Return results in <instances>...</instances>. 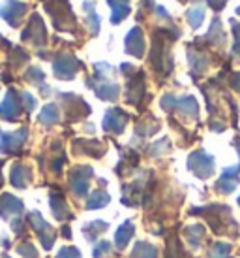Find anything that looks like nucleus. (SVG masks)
Listing matches in <instances>:
<instances>
[{"instance_id":"cd10ccee","label":"nucleus","mask_w":240,"mask_h":258,"mask_svg":"<svg viewBox=\"0 0 240 258\" xmlns=\"http://www.w3.org/2000/svg\"><path fill=\"white\" fill-rule=\"evenodd\" d=\"M111 249H113V245L109 243V241H99V243L94 247V258H101L103 254L111 252Z\"/></svg>"},{"instance_id":"4468645a","label":"nucleus","mask_w":240,"mask_h":258,"mask_svg":"<svg viewBox=\"0 0 240 258\" xmlns=\"http://www.w3.org/2000/svg\"><path fill=\"white\" fill-rule=\"evenodd\" d=\"M126 98H128V102H132V104H137V102L143 98V74H137V76L130 81Z\"/></svg>"},{"instance_id":"dca6fc26","label":"nucleus","mask_w":240,"mask_h":258,"mask_svg":"<svg viewBox=\"0 0 240 258\" xmlns=\"http://www.w3.org/2000/svg\"><path fill=\"white\" fill-rule=\"evenodd\" d=\"M134 232H135L134 224H132V222H124V224L114 232V245H116L118 249H124L128 245V241L132 239V236H134Z\"/></svg>"},{"instance_id":"aec40b11","label":"nucleus","mask_w":240,"mask_h":258,"mask_svg":"<svg viewBox=\"0 0 240 258\" xmlns=\"http://www.w3.org/2000/svg\"><path fill=\"white\" fill-rule=\"evenodd\" d=\"M96 94H98L101 100H114L118 96V85L116 83H99L96 89Z\"/></svg>"},{"instance_id":"f3484780","label":"nucleus","mask_w":240,"mask_h":258,"mask_svg":"<svg viewBox=\"0 0 240 258\" xmlns=\"http://www.w3.org/2000/svg\"><path fill=\"white\" fill-rule=\"evenodd\" d=\"M51 209H53V213L57 219H66V217H70V209H68V204L64 202V198L60 194H51Z\"/></svg>"},{"instance_id":"9d476101","label":"nucleus","mask_w":240,"mask_h":258,"mask_svg":"<svg viewBox=\"0 0 240 258\" xmlns=\"http://www.w3.org/2000/svg\"><path fill=\"white\" fill-rule=\"evenodd\" d=\"M126 51L137 58L143 57V53H145V38H143V30L139 27H134V29L128 32Z\"/></svg>"},{"instance_id":"72a5a7b5","label":"nucleus","mask_w":240,"mask_h":258,"mask_svg":"<svg viewBox=\"0 0 240 258\" xmlns=\"http://www.w3.org/2000/svg\"><path fill=\"white\" fill-rule=\"evenodd\" d=\"M236 14H238V15H240V8H236Z\"/></svg>"},{"instance_id":"39448f33","label":"nucleus","mask_w":240,"mask_h":258,"mask_svg":"<svg viewBox=\"0 0 240 258\" xmlns=\"http://www.w3.org/2000/svg\"><path fill=\"white\" fill-rule=\"evenodd\" d=\"M27 128H19L17 132H10V134H2L0 140V151L2 153H19L27 140Z\"/></svg>"},{"instance_id":"f03ea898","label":"nucleus","mask_w":240,"mask_h":258,"mask_svg":"<svg viewBox=\"0 0 240 258\" xmlns=\"http://www.w3.org/2000/svg\"><path fill=\"white\" fill-rule=\"evenodd\" d=\"M79 68H81V62L73 55H58L53 60V72L58 79H71Z\"/></svg>"},{"instance_id":"2eb2a0df","label":"nucleus","mask_w":240,"mask_h":258,"mask_svg":"<svg viewBox=\"0 0 240 258\" xmlns=\"http://www.w3.org/2000/svg\"><path fill=\"white\" fill-rule=\"evenodd\" d=\"M107 2H109V6L113 8V12H111V21H113L114 25H118L124 17L130 15L128 2H124V0H107Z\"/></svg>"},{"instance_id":"6e6552de","label":"nucleus","mask_w":240,"mask_h":258,"mask_svg":"<svg viewBox=\"0 0 240 258\" xmlns=\"http://www.w3.org/2000/svg\"><path fill=\"white\" fill-rule=\"evenodd\" d=\"M23 40H32L34 43H45V29H43L42 17L38 14H34L30 17V23L27 25L25 32L21 34Z\"/></svg>"},{"instance_id":"423d86ee","label":"nucleus","mask_w":240,"mask_h":258,"mask_svg":"<svg viewBox=\"0 0 240 258\" xmlns=\"http://www.w3.org/2000/svg\"><path fill=\"white\" fill-rule=\"evenodd\" d=\"M128 122V113L122 111L120 108L109 109L105 113V119H103V130L107 132H114V134H120Z\"/></svg>"},{"instance_id":"393cba45","label":"nucleus","mask_w":240,"mask_h":258,"mask_svg":"<svg viewBox=\"0 0 240 258\" xmlns=\"http://www.w3.org/2000/svg\"><path fill=\"white\" fill-rule=\"evenodd\" d=\"M186 19H188V23L191 25V29H199L203 19H205V10H203V8L188 10V12H186Z\"/></svg>"},{"instance_id":"a878e982","label":"nucleus","mask_w":240,"mask_h":258,"mask_svg":"<svg viewBox=\"0 0 240 258\" xmlns=\"http://www.w3.org/2000/svg\"><path fill=\"white\" fill-rule=\"evenodd\" d=\"M105 230H107V222L94 221V222H90V224H86L85 228H83V232H85L86 239H94V237L98 236V234L105 232Z\"/></svg>"},{"instance_id":"f257e3e1","label":"nucleus","mask_w":240,"mask_h":258,"mask_svg":"<svg viewBox=\"0 0 240 258\" xmlns=\"http://www.w3.org/2000/svg\"><path fill=\"white\" fill-rule=\"evenodd\" d=\"M188 170L201 179H206L214 173V158L208 157L205 151H195L188 158Z\"/></svg>"},{"instance_id":"bb28decb","label":"nucleus","mask_w":240,"mask_h":258,"mask_svg":"<svg viewBox=\"0 0 240 258\" xmlns=\"http://www.w3.org/2000/svg\"><path fill=\"white\" fill-rule=\"evenodd\" d=\"M229 254H231V245L227 243L212 245V249L208 251V258H229Z\"/></svg>"},{"instance_id":"20e7f679","label":"nucleus","mask_w":240,"mask_h":258,"mask_svg":"<svg viewBox=\"0 0 240 258\" xmlns=\"http://www.w3.org/2000/svg\"><path fill=\"white\" fill-rule=\"evenodd\" d=\"M19 98L21 96L15 93L14 89L8 91L4 102L0 104V117L2 119H6V121H15L17 119V115L21 111V102H19Z\"/></svg>"},{"instance_id":"5701e85b","label":"nucleus","mask_w":240,"mask_h":258,"mask_svg":"<svg viewBox=\"0 0 240 258\" xmlns=\"http://www.w3.org/2000/svg\"><path fill=\"white\" fill-rule=\"evenodd\" d=\"M109 204V194L105 190H96V192L90 196V200L86 202V208L88 209H96V208H103Z\"/></svg>"},{"instance_id":"9b49d317","label":"nucleus","mask_w":240,"mask_h":258,"mask_svg":"<svg viewBox=\"0 0 240 258\" xmlns=\"http://www.w3.org/2000/svg\"><path fill=\"white\" fill-rule=\"evenodd\" d=\"M23 211V202L17 200L12 194H2L0 198V215L4 219H12V217L19 215Z\"/></svg>"},{"instance_id":"c756f323","label":"nucleus","mask_w":240,"mask_h":258,"mask_svg":"<svg viewBox=\"0 0 240 258\" xmlns=\"http://www.w3.org/2000/svg\"><path fill=\"white\" fill-rule=\"evenodd\" d=\"M57 258H81V252L75 247H64V249H60Z\"/></svg>"},{"instance_id":"b1692460","label":"nucleus","mask_w":240,"mask_h":258,"mask_svg":"<svg viewBox=\"0 0 240 258\" xmlns=\"http://www.w3.org/2000/svg\"><path fill=\"white\" fill-rule=\"evenodd\" d=\"M83 8L88 14V27H90L92 34H98L99 32V17L94 14V2H83Z\"/></svg>"},{"instance_id":"a211bd4d","label":"nucleus","mask_w":240,"mask_h":258,"mask_svg":"<svg viewBox=\"0 0 240 258\" xmlns=\"http://www.w3.org/2000/svg\"><path fill=\"white\" fill-rule=\"evenodd\" d=\"M58 119H60V115H58V108L55 104H47L42 109V113L38 115V121L42 122V124H45V126H51V124L58 122Z\"/></svg>"},{"instance_id":"e433bc0d","label":"nucleus","mask_w":240,"mask_h":258,"mask_svg":"<svg viewBox=\"0 0 240 258\" xmlns=\"http://www.w3.org/2000/svg\"><path fill=\"white\" fill-rule=\"evenodd\" d=\"M124 2H126V0H124Z\"/></svg>"},{"instance_id":"ddd939ff","label":"nucleus","mask_w":240,"mask_h":258,"mask_svg":"<svg viewBox=\"0 0 240 258\" xmlns=\"http://www.w3.org/2000/svg\"><path fill=\"white\" fill-rule=\"evenodd\" d=\"M30 179H32V173L27 166L23 164H15L12 168V175H10V181H12V185L17 186V188H25V186H29Z\"/></svg>"},{"instance_id":"4be33fe9","label":"nucleus","mask_w":240,"mask_h":258,"mask_svg":"<svg viewBox=\"0 0 240 258\" xmlns=\"http://www.w3.org/2000/svg\"><path fill=\"white\" fill-rule=\"evenodd\" d=\"M132 258H158V251L156 247H152L150 243H137L135 245L134 252H132Z\"/></svg>"},{"instance_id":"f8f14e48","label":"nucleus","mask_w":240,"mask_h":258,"mask_svg":"<svg viewBox=\"0 0 240 258\" xmlns=\"http://www.w3.org/2000/svg\"><path fill=\"white\" fill-rule=\"evenodd\" d=\"M236 183H238V168H225L223 173H221V177L216 183V188L223 194L233 192Z\"/></svg>"},{"instance_id":"f704fd0d","label":"nucleus","mask_w":240,"mask_h":258,"mask_svg":"<svg viewBox=\"0 0 240 258\" xmlns=\"http://www.w3.org/2000/svg\"><path fill=\"white\" fill-rule=\"evenodd\" d=\"M236 149H238V155H240V145H236Z\"/></svg>"},{"instance_id":"412c9836","label":"nucleus","mask_w":240,"mask_h":258,"mask_svg":"<svg viewBox=\"0 0 240 258\" xmlns=\"http://www.w3.org/2000/svg\"><path fill=\"white\" fill-rule=\"evenodd\" d=\"M203 236H205V228H203V226H199V224L186 228V239H188V245H191L193 249H197L199 247Z\"/></svg>"},{"instance_id":"7ed1b4c3","label":"nucleus","mask_w":240,"mask_h":258,"mask_svg":"<svg viewBox=\"0 0 240 258\" xmlns=\"http://www.w3.org/2000/svg\"><path fill=\"white\" fill-rule=\"evenodd\" d=\"M92 177V170L88 166H83V168H75L71 170L70 173V186L71 190L75 192V196H86L88 192V179Z\"/></svg>"},{"instance_id":"0eeeda50","label":"nucleus","mask_w":240,"mask_h":258,"mask_svg":"<svg viewBox=\"0 0 240 258\" xmlns=\"http://www.w3.org/2000/svg\"><path fill=\"white\" fill-rule=\"evenodd\" d=\"M27 12V6L21 4V2H15V0H10L8 4L0 8V17H4L12 27H19V21L23 19V15Z\"/></svg>"},{"instance_id":"2f4dec72","label":"nucleus","mask_w":240,"mask_h":258,"mask_svg":"<svg viewBox=\"0 0 240 258\" xmlns=\"http://www.w3.org/2000/svg\"><path fill=\"white\" fill-rule=\"evenodd\" d=\"M21 100H23V104H25V109H27V111H32V109H34L36 100H34V96H32V94L23 93L21 94Z\"/></svg>"},{"instance_id":"c9c22d12","label":"nucleus","mask_w":240,"mask_h":258,"mask_svg":"<svg viewBox=\"0 0 240 258\" xmlns=\"http://www.w3.org/2000/svg\"><path fill=\"white\" fill-rule=\"evenodd\" d=\"M238 204H240V198H238Z\"/></svg>"},{"instance_id":"7c9ffc66","label":"nucleus","mask_w":240,"mask_h":258,"mask_svg":"<svg viewBox=\"0 0 240 258\" xmlns=\"http://www.w3.org/2000/svg\"><path fill=\"white\" fill-rule=\"evenodd\" d=\"M27 79H30L32 83H42L43 81V72L40 70V68H30L29 70V74H27Z\"/></svg>"},{"instance_id":"1a4fd4ad","label":"nucleus","mask_w":240,"mask_h":258,"mask_svg":"<svg viewBox=\"0 0 240 258\" xmlns=\"http://www.w3.org/2000/svg\"><path fill=\"white\" fill-rule=\"evenodd\" d=\"M30 221L34 224L36 232H40V239H42V245L45 249H51V245L55 241V234H53V230L47 222L43 221V217L38 213V211H32L30 213Z\"/></svg>"},{"instance_id":"473e14b6","label":"nucleus","mask_w":240,"mask_h":258,"mask_svg":"<svg viewBox=\"0 0 240 258\" xmlns=\"http://www.w3.org/2000/svg\"><path fill=\"white\" fill-rule=\"evenodd\" d=\"M231 85L236 89L240 93V72H236V74H233V78H231Z\"/></svg>"},{"instance_id":"6ab92c4d","label":"nucleus","mask_w":240,"mask_h":258,"mask_svg":"<svg viewBox=\"0 0 240 258\" xmlns=\"http://www.w3.org/2000/svg\"><path fill=\"white\" fill-rule=\"evenodd\" d=\"M175 109H180L184 115H190V117H195L199 111L197 108V102L193 96H184V98H177V106Z\"/></svg>"},{"instance_id":"c85d7f7f","label":"nucleus","mask_w":240,"mask_h":258,"mask_svg":"<svg viewBox=\"0 0 240 258\" xmlns=\"http://www.w3.org/2000/svg\"><path fill=\"white\" fill-rule=\"evenodd\" d=\"M231 27H233V32H234L233 51H234V55H240V23L231 19Z\"/></svg>"}]
</instances>
